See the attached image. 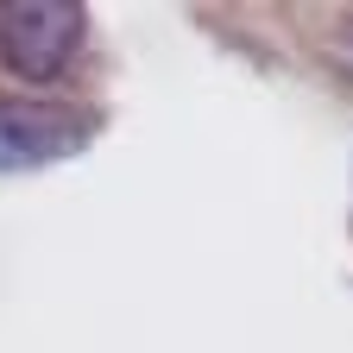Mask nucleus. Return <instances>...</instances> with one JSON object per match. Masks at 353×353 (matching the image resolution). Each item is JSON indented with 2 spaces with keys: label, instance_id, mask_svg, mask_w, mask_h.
Returning <instances> with one entry per match:
<instances>
[{
  "label": "nucleus",
  "instance_id": "2",
  "mask_svg": "<svg viewBox=\"0 0 353 353\" xmlns=\"http://www.w3.org/2000/svg\"><path fill=\"white\" fill-rule=\"evenodd\" d=\"M88 145V114L63 101H32V95H0V176L44 170L57 158H76Z\"/></svg>",
  "mask_w": 353,
  "mask_h": 353
},
{
  "label": "nucleus",
  "instance_id": "1",
  "mask_svg": "<svg viewBox=\"0 0 353 353\" xmlns=\"http://www.w3.org/2000/svg\"><path fill=\"white\" fill-rule=\"evenodd\" d=\"M88 38V13L70 0H26L0 13V70L19 82H57Z\"/></svg>",
  "mask_w": 353,
  "mask_h": 353
}]
</instances>
